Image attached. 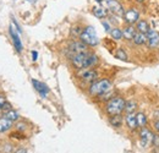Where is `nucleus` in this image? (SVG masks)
I'll return each mask as SVG.
<instances>
[{
    "instance_id": "f03ea898",
    "label": "nucleus",
    "mask_w": 159,
    "mask_h": 153,
    "mask_svg": "<svg viewBox=\"0 0 159 153\" xmlns=\"http://www.w3.org/2000/svg\"><path fill=\"white\" fill-rule=\"evenodd\" d=\"M125 99L121 96H115L105 103V113L111 115H119L125 112Z\"/></svg>"
},
{
    "instance_id": "a211bd4d",
    "label": "nucleus",
    "mask_w": 159,
    "mask_h": 153,
    "mask_svg": "<svg viewBox=\"0 0 159 153\" xmlns=\"http://www.w3.org/2000/svg\"><path fill=\"white\" fill-rule=\"evenodd\" d=\"M136 30H137V32H141V33H147L149 30H151V27H149V23L146 21V20H139L137 21V23H136Z\"/></svg>"
},
{
    "instance_id": "9d476101",
    "label": "nucleus",
    "mask_w": 159,
    "mask_h": 153,
    "mask_svg": "<svg viewBox=\"0 0 159 153\" xmlns=\"http://www.w3.org/2000/svg\"><path fill=\"white\" fill-rule=\"evenodd\" d=\"M9 32H10V36H11V38H12V43H14V47H15L16 52H17V53H21L22 49H23V45H22V42H21V39H20V33L17 32V30L15 28V26H14L12 23H11V26H10Z\"/></svg>"
},
{
    "instance_id": "20e7f679",
    "label": "nucleus",
    "mask_w": 159,
    "mask_h": 153,
    "mask_svg": "<svg viewBox=\"0 0 159 153\" xmlns=\"http://www.w3.org/2000/svg\"><path fill=\"white\" fill-rule=\"evenodd\" d=\"M103 5L110 14L115 16H122L125 12V9L119 0H103Z\"/></svg>"
},
{
    "instance_id": "0eeeda50",
    "label": "nucleus",
    "mask_w": 159,
    "mask_h": 153,
    "mask_svg": "<svg viewBox=\"0 0 159 153\" xmlns=\"http://www.w3.org/2000/svg\"><path fill=\"white\" fill-rule=\"evenodd\" d=\"M124 22L126 25H132L135 26L139 20V11L137 7H129L127 10H125L124 15H122Z\"/></svg>"
},
{
    "instance_id": "aec40b11",
    "label": "nucleus",
    "mask_w": 159,
    "mask_h": 153,
    "mask_svg": "<svg viewBox=\"0 0 159 153\" xmlns=\"http://www.w3.org/2000/svg\"><path fill=\"white\" fill-rule=\"evenodd\" d=\"M137 109V102L135 99H129L125 102V113H135Z\"/></svg>"
},
{
    "instance_id": "6e6552de",
    "label": "nucleus",
    "mask_w": 159,
    "mask_h": 153,
    "mask_svg": "<svg viewBox=\"0 0 159 153\" xmlns=\"http://www.w3.org/2000/svg\"><path fill=\"white\" fill-rule=\"evenodd\" d=\"M89 52H86V53H80V54H75L72 55L70 59L72 66L77 70H81V69H84L86 67V59H87V55H88Z\"/></svg>"
},
{
    "instance_id": "4be33fe9",
    "label": "nucleus",
    "mask_w": 159,
    "mask_h": 153,
    "mask_svg": "<svg viewBox=\"0 0 159 153\" xmlns=\"http://www.w3.org/2000/svg\"><path fill=\"white\" fill-rule=\"evenodd\" d=\"M136 120H137V125H139V128H144V126H147V123H148V118H147V115L144 114V113H142V112H139V113H136Z\"/></svg>"
},
{
    "instance_id": "473e14b6",
    "label": "nucleus",
    "mask_w": 159,
    "mask_h": 153,
    "mask_svg": "<svg viewBox=\"0 0 159 153\" xmlns=\"http://www.w3.org/2000/svg\"><path fill=\"white\" fill-rule=\"evenodd\" d=\"M153 128H154V130L159 132V120H156V121H153Z\"/></svg>"
},
{
    "instance_id": "c9c22d12",
    "label": "nucleus",
    "mask_w": 159,
    "mask_h": 153,
    "mask_svg": "<svg viewBox=\"0 0 159 153\" xmlns=\"http://www.w3.org/2000/svg\"><path fill=\"white\" fill-rule=\"evenodd\" d=\"M152 119H153V121L159 120V112H154V113L152 114Z\"/></svg>"
},
{
    "instance_id": "72a5a7b5",
    "label": "nucleus",
    "mask_w": 159,
    "mask_h": 153,
    "mask_svg": "<svg viewBox=\"0 0 159 153\" xmlns=\"http://www.w3.org/2000/svg\"><path fill=\"white\" fill-rule=\"evenodd\" d=\"M37 59H38V53L36 50H32V60L33 61H37Z\"/></svg>"
},
{
    "instance_id": "393cba45",
    "label": "nucleus",
    "mask_w": 159,
    "mask_h": 153,
    "mask_svg": "<svg viewBox=\"0 0 159 153\" xmlns=\"http://www.w3.org/2000/svg\"><path fill=\"white\" fill-rule=\"evenodd\" d=\"M4 115H5L7 119H10L11 121H14V123H17V121L20 120V114H19L16 110H14V109L9 110L7 113H5Z\"/></svg>"
},
{
    "instance_id": "1a4fd4ad",
    "label": "nucleus",
    "mask_w": 159,
    "mask_h": 153,
    "mask_svg": "<svg viewBox=\"0 0 159 153\" xmlns=\"http://www.w3.org/2000/svg\"><path fill=\"white\" fill-rule=\"evenodd\" d=\"M152 138H153V132L148 128H141L139 130V142L142 147H147L152 145Z\"/></svg>"
},
{
    "instance_id": "412c9836",
    "label": "nucleus",
    "mask_w": 159,
    "mask_h": 153,
    "mask_svg": "<svg viewBox=\"0 0 159 153\" xmlns=\"http://www.w3.org/2000/svg\"><path fill=\"white\" fill-rule=\"evenodd\" d=\"M147 35H144V33H141V32H137L136 35H135V37L132 39V42H134V44H136V45H143V44H146L147 43Z\"/></svg>"
},
{
    "instance_id": "58836bf2",
    "label": "nucleus",
    "mask_w": 159,
    "mask_h": 153,
    "mask_svg": "<svg viewBox=\"0 0 159 153\" xmlns=\"http://www.w3.org/2000/svg\"><path fill=\"white\" fill-rule=\"evenodd\" d=\"M28 1H30V2H32V4H34V2L37 1V0H28Z\"/></svg>"
},
{
    "instance_id": "7ed1b4c3",
    "label": "nucleus",
    "mask_w": 159,
    "mask_h": 153,
    "mask_svg": "<svg viewBox=\"0 0 159 153\" xmlns=\"http://www.w3.org/2000/svg\"><path fill=\"white\" fill-rule=\"evenodd\" d=\"M80 40L88 47H97L99 44V38L93 26H86L80 36Z\"/></svg>"
},
{
    "instance_id": "b1692460",
    "label": "nucleus",
    "mask_w": 159,
    "mask_h": 153,
    "mask_svg": "<svg viewBox=\"0 0 159 153\" xmlns=\"http://www.w3.org/2000/svg\"><path fill=\"white\" fill-rule=\"evenodd\" d=\"M83 31V27H81L80 25H76V26H72L71 30H70V35L72 38H80L81 33Z\"/></svg>"
},
{
    "instance_id": "ddd939ff",
    "label": "nucleus",
    "mask_w": 159,
    "mask_h": 153,
    "mask_svg": "<svg viewBox=\"0 0 159 153\" xmlns=\"http://www.w3.org/2000/svg\"><path fill=\"white\" fill-rule=\"evenodd\" d=\"M136 33H137V30H136V27L132 26V25H126V26L122 28V38L125 39V40H127V42L132 40Z\"/></svg>"
},
{
    "instance_id": "4c0bfd02",
    "label": "nucleus",
    "mask_w": 159,
    "mask_h": 153,
    "mask_svg": "<svg viewBox=\"0 0 159 153\" xmlns=\"http://www.w3.org/2000/svg\"><path fill=\"white\" fill-rule=\"evenodd\" d=\"M96 1H97V2H98V4H100V5H102V4H103V0H96Z\"/></svg>"
},
{
    "instance_id": "9b49d317",
    "label": "nucleus",
    "mask_w": 159,
    "mask_h": 153,
    "mask_svg": "<svg viewBox=\"0 0 159 153\" xmlns=\"http://www.w3.org/2000/svg\"><path fill=\"white\" fill-rule=\"evenodd\" d=\"M147 45L148 48L153 49V48H157L159 45V31L154 30V28H151L147 33Z\"/></svg>"
},
{
    "instance_id": "423d86ee",
    "label": "nucleus",
    "mask_w": 159,
    "mask_h": 153,
    "mask_svg": "<svg viewBox=\"0 0 159 153\" xmlns=\"http://www.w3.org/2000/svg\"><path fill=\"white\" fill-rule=\"evenodd\" d=\"M66 52H67L69 58H71L72 55H75V54L88 52V45H86V44H84L83 42H81V40H72V42L69 44Z\"/></svg>"
},
{
    "instance_id": "6ab92c4d",
    "label": "nucleus",
    "mask_w": 159,
    "mask_h": 153,
    "mask_svg": "<svg viewBox=\"0 0 159 153\" xmlns=\"http://www.w3.org/2000/svg\"><path fill=\"white\" fill-rule=\"evenodd\" d=\"M98 64V57L93 53H88L87 59H86V67L84 69H89V67H93Z\"/></svg>"
},
{
    "instance_id": "f8f14e48",
    "label": "nucleus",
    "mask_w": 159,
    "mask_h": 153,
    "mask_svg": "<svg viewBox=\"0 0 159 153\" xmlns=\"http://www.w3.org/2000/svg\"><path fill=\"white\" fill-rule=\"evenodd\" d=\"M32 85H33L34 90L39 93L42 98H47L48 93H49V88H48V86H47L45 83H43V82L38 81V80H34V78H33V80H32Z\"/></svg>"
},
{
    "instance_id": "ea45409f",
    "label": "nucleus",
    "mask_w": 159,
    "mask_h": 153,
    "mask_svg": "<svg viewBox=\"0 0 159 153\" xmlns=\"http://www.w3.org/2000/svg\"><path fill=\"white\" fill-rule=\"evenodd\" d=\"M136 1H137V2H144L146 0H136Z\"/></svg>"
},
{
    "instance_id": "2eb2a0df",
    "label": "nucleus",
    "mask_w": 159,
    "mask_h": 153,
    "mask_svg": "<svg viewBox=\"0 0 159 153\" xmlns=\"http://www.w3.org/2000/svg\"><path fill=\"white\" fill-rule=\"evenodd\" d=\"M125 123L131 131H135L139 129L137 120H136V113H127L125 115Z\"/></svg>"
},
{
    "instance_id": "39448f33",
    "label": "nucleus",
    "mask_w": 159,
    "mask_h": 153,
    "mask_svg": "<svg viewBox=\"0 0 159 153\" xmlns=\"http://www.w3.org/2000/svg\"><path fill=\"white\" fill-rule=\"evenodd\" d=\"M77 76H79L83 82H86V83H92V82H94V81L98 80L99 74H98L97 70L89 67V69H81V70H79Z\"/></svg>"
},
{
    "instance_id": "4468645a",
    "label": "nucleus",
    "mask_w": 159,
    "mask_h": 153,
    "mask_svg": "<svg viewBox=\"0 0 159 153\" xmlns=\"http://www.w3.org/2000/svg\"><path fill=\"white\" fill-rule=\"evenodd\" d=\"M14 126V121L7 119L5 115L0 116V134H6L9 132Z\"/></svg>"
},
{
    "instance_id": "c756f323",
    "label": "nucleus",
    "mask_w": 159,
    "mask_h": 153,
    "mask_svg": "<svg viewBox=\"0 0 159 153\" xmlns=\"http://www.w3.org/2000/svg\"><path fill=\"white\" fill-rule=\"evenodd\" d=\"M152 146L154 148H159V132L158 134H153V138H152Z\"/></svg>"
},
{
    "instance_id": "bb28decb",
    "label": "nucleus",
    "mask_w": 159,
    "mask_h": 153,
    "mask_svg": "<svg viewBox=\"0 0 159 153\" xmlns=\"http://www.w3.org/2000/svg\"><path fill=\"white\" fill-rule=\"evenodd\" d=\"M113 97H115V93L113 92V90H110L109 92H107V93H104V95H102L99 98V100H103V102H108L109 99H111Z\"/></svg>"
},
{
    "instance_id": "f704fd0d",
    "label": "nucleus",
    "mask_w": 159,
    "mask_h": 153,
    "mask_svg": "<svg viewBox=\"0 0 159 153\" xmlns=\"http://www.w3.org/2000/svg\"><path fill=\"white\" fill-rule=\"evenodd\" d=\"M6 102V98L4 96H0V112H1V108H2V104Z\"/></svg>"
},
{
    "instance_id": "f3484780",
    "label": "nucleus",
    "mask_w": 159,
    "mask_h": 153,
    "mask_svg": "<svg viewBox=\"0 0 159 153\" xmlns=\"http://www.w3.org/2000/svg\"><path fill=\"white\" fill-rule=\"evenodd\" d=\"M122 123H124V118H122L121 114L109 116V124H110L113 128H115V129L121 128V126H122Z\"/></svg>"
},
{
    "instance_id": "f257e3e1",
    "label": "nucleus",
    "mask_w": 159,
    "mask_h": 153,
    "mask_svg": "<svg viewBox=\"0 0 159 153\" xmlns=\"http://www.w3.org/2000/svg\"><path fill=\"white\" fill-rule=\"evenodd\" d=\"M113 90V83L109 78H100L92 82L88 87V93L92 97H100L102 95Z\"/></svg>"
},
{
    "instance_id": "5701e85b",
    "label": "nucleus",
    "mask_w": 159,
    "mask_h": 153,
    "mask_svg": "<svg viewBox=\"0 0 159 153\" xmlns=\"http://www.w3.org/2000/svg\"><path fill=\"white\" fill-rule=\"evenodd\" d=\"M110 37L114 39V40H120L122 39V30L119 27H111L110 30Z\"/></svg>"
},
{
    "instance_id": "e433bc0d",
    "label": "nucleus",
    "mask_w": 159,
    "mask_h": 153,
    "mask_svg": "<svg viewBox=\"0 0 159 153\" xmlns=\"http://www.w3.org/2000/svg\"><path fill=\"white\" fill-rule=\"evenodd\" d=\"M15 153H27V150H26V148H23V147H20V148H17V150H16V152Z\"/></svg>"
},
{
    "instance_id": "2f4dec72",
    "label": "nucleus",
    "mask_w": 159,
    "mask_h": 153,
    "mask_svg": "<svg viewBox=\"0 0 159 153\" xmlns=\"http://www.w3.org/2000/svg\"><path fill=\"white\" fill-rule=\"evenodd\" d=\"M15 128H16V130H17V131L23 132V131L26 130V128H27V126H26V124H25V123H19V121H17V123H16V125H15Z\"/></svg>"
},
{
    "instance_id": "cd10ccee",
    "label": "nucleus",
    "mask_w": 159,
    "mask_h": 153,
    "mask_svg": "<svg viewBox=\"0 0 159 153\" xmlns=\"http://www.w3.org/2000/svg\"><path fill=\"white\" fill-rule=\"evenodd\" d=\"M10 138H15V140H23V138H26V136L20 132V131H15V132H12V134L10 135Z\"/></svg>"
},
{
    "instance_id": "c85d7f7f",
    "label": "nucleus",
    "mask_w": 159,
    "mask_h": 153,
    "mask_svg": "<svg viewBox=\"0 0 159 153\" xmlns=\"http://www.w3.org/2000/svg\"><path fill=\"white\" fill-rule=\"evenodd\" d=\"M11 109H14V108H12V105H11V103L6 100V102H5L4 104H2V108H1V112H2L4 114H5V113H7V112H9V110H11Z\"/></svg>"
},
{
    "instance_id": "7c9ffc66",
    "label": "nucleus",
    "mask_w": 159,
    "mask_h": 153,
    "mask_svg": "<svg viewBox=\"0 0 159 153\" xmlns=\"http://www.w3.org/2000/svg\"><path fill=\"white\" fill-rule=\"evenodd\" d=\"M102 26L104 27V30H105L107 32H110V30H111V25H110V22H109L108 20H102Z\"/></svg>"
},
{
    "instance_id": "a878e982",
    "label": "nucleus",
    "mask_w": 159,
    "mask_h": 153,
    "mask_svg": "<svg viewBox=\"0 0 159 153\" xmlns=\"http://www.w3.org/2000/svg\"><path fill=\"white\" fill-rule=\"evenodd\" d=\"M114 55L116 59H119V60H122V61H127V54H126V52L122 49V48H118L116 50H115V53H114Z\"/></svg>"
},
{
    "instance_id": "dca6fc26",
    "label": "nucleus",
    "mask_w": 159,
    "mask_h": 153,
    "mask_svg": "<svg viewBox=\"0 0 159 153\" xmlns=\"http://www.w3.org/2000/svg\"><path fill=\"white\" fill-rule=\"evenodd\" d=\"M92 12H93V15L97 17V19H100V20H104L107 19L108 16H109V11L104 7V6H94L93 9H92Z\"/></svg>"
}]
</instances>
